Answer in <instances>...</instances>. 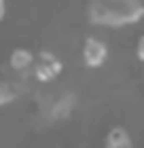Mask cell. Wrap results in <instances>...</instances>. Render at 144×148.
<instances>
[{
  "label": "cell",
  "instance_id": "1",
  "mask_svg": "<svg viewBox=\"0 0 144 148\" xmlns=\"http://www.w3.org/2000/svg\"><path fill=\"white\" fill-rule=\"evenodd\" d=\"M89 23L100 28H125L144 19V0H89Z\"/></svg>",
  "mask_w": 144,
  "mask_h": 148
},
{
  "label": "cell",
  "instance_id": "2",
  "mask_svg": "<svg viewBox=\"0 0 144 148\" xmlns=\"http://www.w3.org/2000/svg\"><path fill=\"white\" fill-rule=\"evenodd\" d=\"M79 97L72 91H47L38 95V116L47 123L66 121L76 110Z\"/></svg>",
  "mask_w": 144,
  "mask_h": 148
},
{
  "label": "cell",
  "instance_id": "3",
  "mask_svg": "<svg viewBox=\"0 0 144 148\" xmlns=\"http://www.w3.org/2000/svg\"><path fill=\"white\" fill-rule=\"evenodd\" d=\"M61 70H64V62L49 49H43L34 53V64L30 68V76L40 85H49L53 80L59 78Z\"/></svg>",
  "mask_w": 144,
  "mask_h": 148
},
{
  "label": "cell",
  "instance_id": "4",
  "mask_svg": "<svg viewBox=\"0 0 144 148\" xmlns=\"http://www.w3.org/2000/svg\"><path fill=\"white\" fill-rule=\"evenodd\" d=\"M83 64L87 68H102L108 59V45L104 42L102 38H95V36H87L83 40Z\"/></svg>",
  "mask_w": 144,
  "mask_h": 148
},
{
  "label": "cell",
  "instance_id": "5",
  "mask_svg": "<svg viewBox=\"0 0 144 148\" xmlns=\"http://www.w3.org/2000/svg\"><path fill=\"white\" fill-rule=\"evenodd\" d=\"M28 76H30V72L17 74V78L2 80V83H0V106L11 104L13 99H17L25 89H28Z\"/></svg>",
  "mask_w": 144,
  "mask_h": 148
},
{
  "label": "cell",
  "instance_id": "6",
  "mask_svg": "<svg viewBox=\"0 0 144 148\" xmlns=\"http://www.w3.org/2000/svg\"><path fill=\"white\" fill-rule=\"evenodd\" d=\"M32 64H34V51L25 49V47H17V49L11 51V55H9V68L15 74L30 72Z\"/></svg>",
  "mask_w": 144,
  "mask_h": 148
},
{
  "label": "cell",
  "instance_id": "7",
  "mask_svg": "<svg viewBox=\"0 0 144 148\" xmlns=\"http://www.w3.org/2000/svg\"><path fill=\"white\" fill-rule=\"evenodd\" d=\"M104 148H134V140L125 127H112L104 138Z\"/></svg>",
  "mask_w": 144,
  "mask_h": 148
},
{
  "label": "cell",
  "instance_id": "8",
  "mask_svg": "<svg viewBox=\"0 0 144 148\" xmlns=\"http://www.w3.org/2000/svg\"><path fill=\"white\" fill-rule=\"evenodd\" d=\"M136 55H138V59L144 64V34L140 36V40H138V45H136Z\"/></svg>",
  "mask_w": 144,
  "mask_h": 148
},
{
  "label": "cell",
  "instance_id": "9",
  "mask_svg": "<svg viewBox=\"0 0 144 148\" xmlns=\"http://www.w3.org/2000/svg\"><path fill=\"white\" fill-rule=\"evenodd\" d=\"M4 13H6V0H0V21L4 19Z\"/></svg>",
  "mask_w": 144,
  "mask_h": 148
}]
</instances>
